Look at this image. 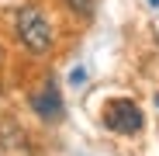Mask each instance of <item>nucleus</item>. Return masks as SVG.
Listing matches in <instances>:
<instances>
[{"instance_id": "obj_6", "label": "nucleus", "mask_w": 159, "mask_h": 156, "mask_svg": "<svg viewBox=\"0 0 159 156\" xmlns=\"http://www.w3.org/2000/svg\"><path fill=\"white\" fill-rule=\"evenodd\" d=\"M149 4H152V7H159V0H149Z\"/></svg>"}, {"instance_id": "obj_3", "label": "nucleus", "mask_w": 159, "mask_h": 156, "mask_svg": "<svg viewBox=\"0 0 159 156\" xmlns=\"http://www.w3.org/2000/svg\"><path fill=\"white\" fill-rule=\"evenodd\" d=\"M31 108H35V115L42 121H59L62 118V94L56 87V76H48L45 87L38 94H31Z\"/></svg>"}, {"instance_id": "obj_4", "label": "nucleus", "mask_w": 159, "mask_h": 156, "mask_svg": "<svg viewBox=\"0 0 159 156\" xmlns=\"http://www.w3.org/2000/svg\"><path fill=\"white\" fill-rule=\"evenodd\" d=\"M62 4H66L76 17H90V14H93V0H62Z\"/></svg>"}, {"instance_id": "obj_5", "label": "nucleus", "mask_w": 159, "mask_h": 156, "mask_svg": "<svg viewBox=\"0 0 159 156\" xmlns=\"http://www.w3.org/2000/svg\"><path fill=\"white\" fill-rule=\"evenodd\" d=\"M83 80H87V73H83V69H73V80H69V83H76V87H80Z\"/></svg>"}, {"instance_id": "obj_7", "label": "nucleus", "mask_w": 159, "mask_h": 156, "mask_svg": "<svg viewBox=\"0 0 159 156\" xmlns=\"http://www.w3.org/2000/svg\"><path fill=\"white\" fill-rule=\"evenodd\" d=\"M156 104H159V94H156Z\"/></svg>"}, {"instance_id": "obj_1", "label": "nucleus", "mask_w": 159, "mask_h": 156, "mask_svg": "<svg viewBox=\"0 0 159 156\" xmlns=\"http://www.w3.org/2000/svg\"><path fill=\"white\" fill-rule=\"evenodd\" d=\"M14 35H17V42L28 49L31 56H45L52 49V42H56L45 11L35 7V4H24V7L14 11Z\"/></svg>"}, {"instance_id": "obj_2", "label": "nucleus", "mask_w": 159, "mask_h": 156, "mask_svg": "<svg viewBox=\"0 0 159 156\" xmlns=\"http://www.w3.org/2000/svg\"><path fill=\"white\" fill-rule=\"evenodd\" d=\"M104 125L118 135H135V132H142L145 118H142V108L135 101L118 97V101H107V108H104Z\"/></svg>"}]
</instances>
